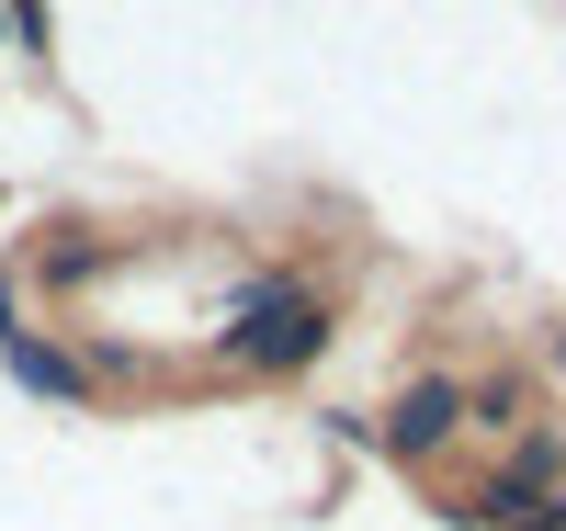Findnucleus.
Segmentation results:
<instances>
[{"label": "nucleus", "mask_w": 566, "mask_h": 531, "mask_svg": "<svg viewBox=\"0 0 566 531\" xmlns=\"http://www.w3.org/2000/svg\"><path fill=\"white\" fill-rule=\"evenodd\" d=\"M442 418H453V396H442V384H419V396L397 407V442H431V429H442Z\"/></svg>", "instance_id": "f257e3e1"}]
</instances>
